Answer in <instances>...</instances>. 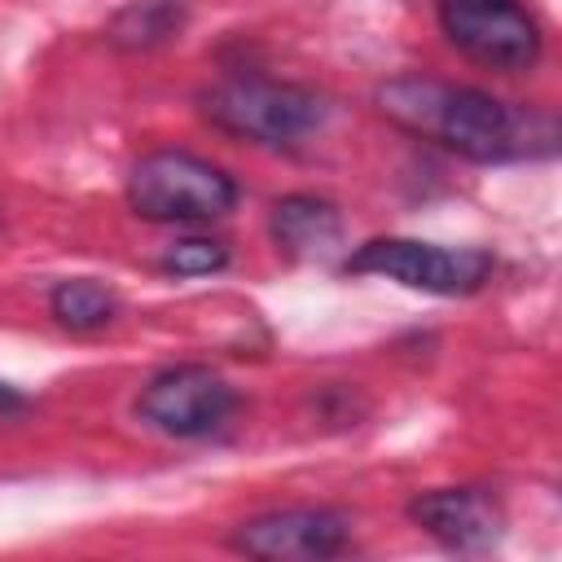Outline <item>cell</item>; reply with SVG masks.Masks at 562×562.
Returning a JSON list of instances; mask_svg holds the SVG:
<instances>
[{"label":"cell","mask_w":562,"mask_h":562,"mask_svg":"<svg viewBox=\"0 0 562 562\" xmlns=\"http://www.w3.org/2000/svg\"><path fill=\"white\" fill-rule=\"evenodd\" d=\"M228 263V246L215 237H180L162 255V272L171 277H211Z\"/></svg>","instance_id":"7c38bea8"},{"label":"cell","mask_w":562,"mask_h":562,"mask_svg":"<svg viewBox=\"0 0 562 562\" xmlns=\"http://www.w3.org/2000/svg\"><path fill=\"white\" fill-rule=\"evenodd\" d=\"M189 22V0H132L110 18V44L127 48V53H145L158 48L167 40H176Z\"/></svg>","instance_id":"30bf717a"},{"label":"cell","mask_w":562,"mask_h":562,"mask_svg":"<svg viewBox=\"0 0 562 562\" xmlns=\"http://www.w3.org/2000/svg\"><path fill=\"white\" fill-rule=\"evenodd\" d=\"M448 44L487 70H527L544 48L540 18L522 0H435Z\"/></svg>","instance_id":"5b68a950"},{"label":"cell","mask_w":562,"mask_h":562,"mask_svg":"<svg viewBox=\"0 0 562 562\" xmlns=\"http://www.w3.org/2000/svg\"><path fill=\"white\" fill-rule=\"evenodd\" d=\"M228 544L246 558L263 562H321L351 544V514L329 505H303V509H272L250 522H241Z\"/></svg>","instance_id":"52a82bcc"},{"label":"cell","mask_w":562,"mask_h":562,"mask_svg":"<svg viewBox=\"0 0 562 562\" xmlns=\"http://www.w3.org/2000/svg\"><path fill=\"white\" fill-rule=\"evenodd\" d=\"M48 307L57 316V325L83 334V329H101L119 316V299L114 290H105L101 281L92 277H70V281H57V290L48 294Z\"/></svg>","instance_id":"8fae6325"},{"label":"cell","mask_w":562,"mask_h":562,"mask_svg":"<svg viewBox=\"0 0 562 562\" xmlns=\"http://www.w3.org/2000/svg\"><path fill=\"white\" fill-rule=\"evenodd\" d=\"M378 105L404 132L470 158V162H522L558 149V123L544 110L509 105L492 92L443 83L430 75H400L378 88Z\"/></svg>","instance_id":"6da1fadb"},{"label":"cell","mask_w":562,"mask_h":562,"mask_svg":"<svg viewBox=\"0 0 562 562\" xmlns=\"http://www.w3.org/2000/svg\"><path fill=\"white\" fill-rule=\"evenodd\" d=\"M268 233L290 259H329L342 246V215L316 193H290L272 206Z\"/></svg>","instance_id":"9c48e42d"},{"label":"cell","mask_w":562,"mask_h":562,"mask_svg":"<svg viewBox=\"0 0 562 562\" xmlns=\"http://www.w3.org/2000/svg\"><path fill=\"white\" fill-rule=\"evenodd\" d=\"M347 272L356 277H386L408 290L426 294H474L492 277V255L483 246H435V241H413V237H373L356 246L342 259Z\"/></svg>","instance_id":"277c9868"},{"label":"cell","mask_w":562,"mask_h":562,"mask_svg":"<svg viewBox=\"0 0 562 562\" xmlns=\"http://www.w3.org/2000/svg\"><path fill=\"white\" fill-rule=\"evenodd\" d=\"M408 518L443 549L483 553L505 531V509L487 487H435L408 501Z\"/></svg>","instance_id":"ba28073f"},{"label":"cell","mask_w":562,"mask_h":562,"mask_svg":"<svg viewBox=\"0 0 562 562\" xmlns=\"http://www.w3.org/2000/svg\"><path fill=\"white\" fill-rule=\"evenodd\" d=\"M237 408V391L206 364H176L145 382L136 413L176 439H198L220 430Z\"/></svg>","instance_id":"8992f818"},{"label":"cell","mask_w":562,"mask_h":562,"mask_svg":"<svg viewBox=\"0 0 562 562\" xmlns=\"http://www.w3.org/2000/svg\"><path fill=\"white\" fill-rule=\"evenodd\" d=\"M237 180L184 149H154L127 176V206L154 224H202L228 215Z\"/></svg>","instance_id":"3957f363"},{"label":"cell","mask_w":562,"mask_h":562,"mask_svg":"<svg viewBox=\"0 0 562 562\" xmlns=\"http://www.w3.org/2000/svg\"><path fill=\"white\" fill-rule=\"evenodd\" d=\"M13 408H22V395L9 382H0V413H13Z\"/></svg>","instance_id":"4fadbf2b"},{"label":"cell","mask_w":562,"mask_h":562,"mask_svg":"<svg viewBox=\"0 0 562 562\" xmlns=\"http://www.w3.org/2000/svg\"><path fill=\"white\" fill-rule=\"evenodd\" d=\"M198 110L211 127L255 145H294L325 123V101L312 88L263 75H233L211 83L198 97Z\"/></svg>","instance_id":"7a4b0ae2"}]
</instances>
